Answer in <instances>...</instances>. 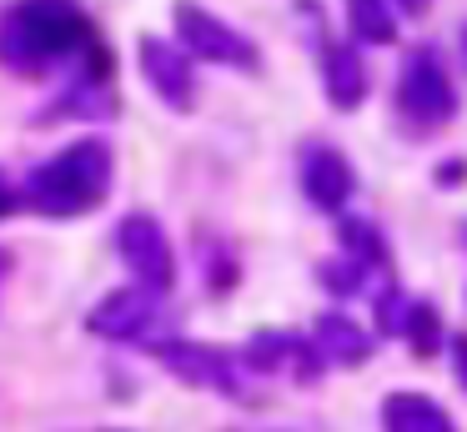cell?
Here are the masks:
<instances>
[{
  "label": "cell",
  "instance_id": "cell-3",
  "mask_svg": "<svg viewBox=\"0 0 467 432\" xmlns=\"http://www.w3.org/2000/svg\"><path fill=\"white\" fill-rule=\"evenodd\" d=\"M397 106H402V116L412 126H447L457 116V90L437 50H427V46L407 50L402 80H397Z\"/></svg>",
  "mask_w": 467,
  "mask_h": 432
},
{
  "label": "cell",
  "instance_id": "cell-6",
  "mask_svg": "<svg viewBox=\"0 0 467 432\" xmlns=\"http://www.w3.org/2000/svg\"><path fill=\"white\" fill-rule=\"evenodd\" d=\"M141 70H146V80H151V90L171 111H192L196 80H192V60H186L182 46H171V40H161V36H146L141 40Z\"/></svg>",
  "mask_w": 467,
  "mask_h": 432
},
{
  "label": "cell",
  "instance_id": "cell-15",
  "mask_svg": "<svg viewBox=\"0 0 467 432\" xmlns=\"http://www.w3.org/2000/svg\"><path fill=\"white\" fill-rule=\"evenodd\" d=\"M397 5H402V10H407V16H422V10H427V5H432V0H397Z\"/></svg>",
  "mask_w": 467,
  "mask_h": 432
},
{
  "label": "cell",
  "instance_id": "cell-16",
  "mask_svg": "<svg viewBox=\"0 0 467 432\" xmlns=\"http://www.w3.org/2000/svg\"><path fill=\"white\" fill-rule=\"evenodd\" d=\"M11 277V251H0V281Z\"/></svg>",
  "mask_w": 467,
  "mask_h": 432
},
{
  "label": "cell",
  "instance_id": "cell-9",
  "mask_svg": "<svg viewBox=\"0 0 467 432\" xmlns=\"http://www.w3.org/2000/svg\"><path fill=\"white\" fill-rule=\"evenodd\" d=\"M352 186H357V176H352V166H347V156H337L332 146H306L302 151V191L322 211H337L352 196Z\"/></svg>",
  "mask_w": 467,
  "mask_h": 432
},
{
  "label": "cell",
  "instance_id": "cell-11",
  "mask_svg": "<svg viewBox=\"0 0 467 432\" xmlns=\"http://www.w3.org/2000/svg\"><path fill=\"white\" fill-rule=\"evenodd\" d=\"M317 352H322L327 362H337V367H362L367 352H372V342H367V332L357 327L352 317L327 311V317L317 321Z\"/></svg>",
  "mask_w": 467,
  "mask_h": 432
},
{
  "label": "cell",
  "instance_id": "cell-8",
  "mask_svg": "<svg viewBox=\"0 0 467 432\" xmlns=\"http://www.w3.org/2000/svg\"><path fill=\"white\" fill-rule=\"evenodd\" d=\"M151 327H156V297L146 287L111 291V297L96 301V311H91V332L96 337H111V342H136Z\"/></svg>",
  "mask_w": 467,
  "mask_h": 432
},
{
  "label": "cell",
  "instance_id": "cell-14",
  "mask_svg": "<svg viewBox=\"0 0 467 432\" xmlns=\"http://www.w3.org/2000/svg\"><path fill=\"white\" fill-rule=\"evenodd\" d=\"M11 206H16V191L5 186V181H0V216H5V211H11Z\"/></svg>",
  "mask_w": 467,
  "mask_h": 432
},
{
  "label": "cell",
  "instance_id": "cell-2",
  "mask_svg": "<svg viewBox=\"0 0 467 432\" xmlns=\"http://www.w3.org/2000/svg\"><path fill=\"white\" fill-rule=\"evenodd\" d=\"M106 186H111V151L101 141H76L36 171L26 196L46 216H86L101 206Z\"/></svg>",
  "mask_w": 467,
  "mask_h": 432
},
{
  "label": "cell",
  "instance_id": "cell-5",
  "mask_svg": "<svg viewBox=\"0 0 467 432\" xmlns=\"http://www.w3.org/2000/svg\"><path fill=\"white\" fill-rule=\"evenodd\" d=\"M116 247H121V261L131 267V277H141L146 291H166L176 281V257H171V241H166L161 221L156 216H126L116 227Z\"/></svg>",
  "mask_w": 467,
  "mask_h": 432
},
{
  "label": "cell",
  "instance_id": "cell-13",
  "mask_svg": "<svg viewBox=\"0 0 467 432\" xmlns=\"http://www.w3.org/2000/svg\"><path fill=\"white\" fill-rule=\"evenodd\" d=\"M347 20H352V36H362L367 46H387L397 36V20L387 10V0H347Z\"/></svg>",
  "mask_w": 467,
  "mask_h": 432
},
{
  "label": "cell",
  "instance_id": "cell-1",
  "mask_svg": "<svg viewBox=\"0 0 467 432\" xmlns=\"http://www.w3.org/2000/svg\"><path fill=\"white\" fill-rule=\"evenodd\" d=\"M96 50V30L76 0H16L0 16V60L16 70H46Z\"/></svg>",
  "mask_w": 467,
  "mask_h": 432
},
{
  "label": "cell",
  "instance_id": "cell-7",
  "mask_svg": "<svg viewBox=\"0 0 467 432\" xmlns=\"http://www.w3.org/2000/svg\"><path fill=\"white\" fill-rule=\"evenodd\" d=\"M161 362L176 372V377L196 382V387H216V392H232V397H246L242 387V372H236V357L216 347H196V342H166Z\"/></svg>",
  "mask_w": 467,
  "mask_h": 432
},
{
  "label": "cell",
  "instance_id": "cell-10",
  "mask_svg": "<svg viewBox=\"0 0 467 432\" xmlns=\"http://www.w3.org/2000/svg\"><path fill=\"white\" fill-rule=\"evenodd\" d=\"M382 427L387 432H457L452 417L422 392H392L382 402Z\"/></svg>",
  "mask_w": 467,
  "mask_h": 432
},
{
  "label": "cell",
  "instance_id": "cell-12",
  "mask_svg": "<svg viewBox=\"0 0 467 432\" xmlns=\"http://www.w3.org/2000/svg\"><path fill=\"white\" fill-rule=\"evenodd\" d=\"M327 96L342 111H352L357 100L367 96V70H362V60H357V50H347V46L327 50Z\"/></svg>",
  "mask_w": 467,
  "mask_h": 432
},
{
  "label": "cell",
  "instance_id": "cell-17",
  "mask_svg": "<svg viewBox=\"0 0 467 432\" xmlns=\"http://www.w3.org/2000/svg\"><path fill=\"white\" fill-rule=\"evenodd\" d=\"M96 432H126V427H96Z\"/></svg>",
  "mask_w": 467,
  "mask_h": 432
},
{
  "label": "cell",
  "instance_id": "cell-4",
  "mask_svg": "<svg viewBox=\"0 0 467 432\" xmlns=\"http://www.w3.org/2000/svg\"><path fill=\"white\" fill-rule=\"evenodd\" d=\"M176 20V36H182V46L192 50V56L212 60V66H236V70H256V46L242 36L236 26H226V20H216L212 10L192 5V0H176L171 10Z\"/></svg>",
  "mask_w": 467,
  "mask_h": 432
}]
</instances>
